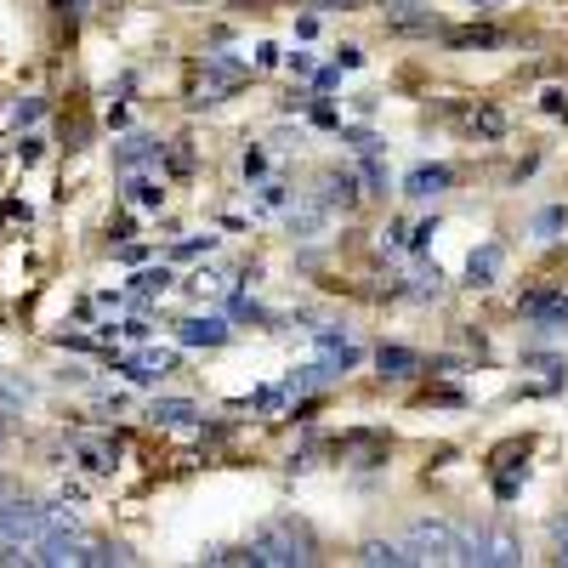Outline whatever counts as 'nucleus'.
Masks as SVG:
<instances>
[{"instance_id": "f257e3e1", "label": "nucleus", "mask_w": 568, "mask_h": 568, "mask_svg": "<svg viewBox=\"0 0 568 568\" xmlns=\"http://www.w3.org/2000/svg\"><path fill=\"white\" fill-rule=\"evenodd\" d=\"M216 562H251V568H296V562H313V540L296 529V524H273L251 540L245 557H216Z\"/></svg>"}, {"instance_id": "f03ea898", "label": "nucleus", "mask_w": 568, "mask_h": 568, "mask_svg": "<svg viewBox=\"0 0 568 568\" xmlns=\"http://www.w3.org/2000/svg\"><path fill=\"white\" fill-rule=\"evenodd\" d=\"M460 540V562H478V568H511V562H524V546H517L506 529H455Z\"/></svg>"}, {"instance_id": "7ed1b4c3", "label": "nucleus", "mask_w": 568, "mask_h": 568, "mask_svg": "<svg viewBox=\"0 0 568 568\" xmlns=\"http://www.w3.org/2000/svg\"><path fill=\"white\" fill-rule=\"evenodd\" d=\"M45 535V517H40V506L34 500H7L0 495V551H29L34 540Z\"/></svg>"}, {"instance_id": "20e7f679", "label": "nucleus", "mask_w": 568, "mask_h": 568, "mask_svg": "<svg viewBox=\"0 0 568 568\" xmlns=\"http://www.w3.org/2000/svg\"><path fill=\"white\" fill-rule=\"evenodd\" d=\"M404 546L415 551V562H460V540H455V529L449 524H409V535H404Z\"/></svg>"}, {"instance_id": "39448f33", "label": "nucleus", "mask_w": 568, "mask_h": 568, "mask_svg": "<svg viewBox=\"0 0 568 568\" xmlns=\"http://www.w3.org/2000/svg\"><path fill=\"white\" fill-rule=\"evenodd\" d=\"M358 562H369V568H409L415 551H409L404 540H369V546L358 551Z\"/></svg>"}, {"instance_id": "423d86ee", "label": "nucleus", "mask_w": 568, "mask_h": 568, "mask_svg": "<svg viewBox=\"0 0 568 568\" xmlns=\"http://www.w3.org/2000/svg\"><path fill=\"white\" fill-rule=\"evenodd\" d=\"M176 329L187 347H222L227 342V318H182Z\"/></svg>"}, {"instance_id": "0eeeda50", "label": "nucleus", "mask_w": 568, "mask_h": 568, "mask_svg": "<svg viewBox=\"0 0 568 568\" xmlns=\"http://www.w3.org/2000/svg\"><path fill=\"white\" fill-rule=\"evenodd\" d=\"M125 369H131V382H154V375L176 369V353H160V347H149V353H136V358H125Z\"/></svg>"}, {"instance_id": "6e6552de", "label": "nucleus", "mask_w": 568, "mask_h": 568, "mask_svg": "<svg viewBox=\"0 0 568 568\" xmlns=\"http://www.w3.org/2000/svg\"><path fill=\"white\" fill-rule=\"evenodd\" d=\"M449 182H455V176H449L444 165H420V171H409V182H404V187H409L415 200H426V194H438V187H449Z\"/></svg>"}, {"instance_id": "1a4fd4ad", "label": "nucleus", "mask_w": 568, "mask_h": 568, "mask_svg": "<svg viewBox=\"0 0 568 568\" xmlns=\"http://www.w3.org/2000/svg\"><path fill=\"white\" fill-rule=\"evenodd\" d=\"M375 369H382V375H415L420 358L409 347H382V353H375Z\"/></svg>"}, {"instance_id": "9d476101", "label": "nucleus", "mask_w": 568, "mask_h": 568, "mask_svg": "<svg viewBox=\"0 0 568 568\" xmlns=\"http://www.w3.org/2000/svg\"><path fill=\"white\" fill-rule=\"evenodd\" d=\"M154 420H165V426H187V420H200V409L187 404V398H160V404H154Z\"/></svg>"}, {"instance_id": "9b49d317", "label": "nucleus", "mask_w": 568, "mask_h": 568, "mask_svg": "<svg viewBox=\"0 0 568 568\" xmlns=\"http://www.w3.org/2000/svg\"><path fill=\"white\" fill-rule=\"evenodd\" d=\"M40 517H45V529H58V535H80V511H69V506H40Z\"/></svg>"}, {"instance_id": "f8f14e48", "label": "nucleus", "mask_w": 568, "mask_h": 568, "mask_svg": "<svg viewBox=\"0 0 568 568\" xmlns=\"http://www.w3.org/2000/svg\"><path fill=\"white\" fill-rule=\"evenodd\" d=\"M466 273H471V284H489V278L500 273V251H495V245H489V251H478V256L466 262Z\"/></svg>"}, {"instance_id": "ddd939ff", "label": "nucleus", "mask_w": 568, "mask_h": 568, "mask_svg": "<svg viewBox=\"0 0 568 568\" xmlns=\"http://www.w3.org/2000/svg\"><path fill=\"white\" fill-rule=\"evenodd\" d=\"M80 466H85V471H114V449H103V444H80Z\"/></svg>"}, {"instance_id": "4468645a", "label": "nucleus", "mask_w": 568, "mask_h": 568, "mask_svg": "<svg viewBox=\"0 0 568 568\" xmlns=\"http://www.w3.org/2000/svg\"><path fill=\"white\" fill-rule=\"evenodd\" d=\"M80 562L109 568V562H125V551H120V546H80Z\"/></svg>"}, {"instance_id": "2eb2a0df", "label": "nucleus", "mask_w": 568, "mask_h": 568, "mask_svg": "<svg viewBox=\"0 0 568 568\" xmlns=\"http://www.w3.org/2000/svg\"><path fill=\"white\" fill-rule=\"evenodd\" d=\"M165 284H171V273L160 267V273H136V278H131V291H136V296H160Z\"/></svg>"}, {"instance_id": "dca6fc26", "label": "nucleus", "mask_w": 568, "mask_h": 568, "mask_svg": "<svg viewBox=\"0 0 568 568\" xmlns=\"http://www.w3.org/2000/svg\"><path fill=\"white\" fill-rule=\"evenodd\" d=\"M131 200H136V205H160V200H165V187L149 182V176H136V182H131Z\"/></svg>"}, {"instance_id": "f3484780", "label": "nucleus", "mask_w": 568, "mask_h": 568, "mask_svg": "<svg viewBox=\"0 0 568 568\" xmlns=\"http://www.w3.org/2000/svg\"><path fill=\"white\" fill-rule=\"evenodd\" d=\"M324 187H329V200H342V205H353V200H358V187H353V176H329Z\"/></svg>"}, {"instance_id": "a211bd4d", "label": "nucleus", "mask_w": 568, "mask_h": 568, "mask_svg": "<svg viewBox=\"0 0 568 568\" xmlns=\"http://www.w3.org/2000/svg\"><path fill=\"white\" fill-rule=\"evenodd\" d=\"M267 171V154L262 149H245V176H262Z\"/></svg>"}, {"instance_id": "6ab92c4d", "label": "nucleus", "mask_w": 568, "mask_h": 568, "mask_svg": "<svg viewBox=\"0 0 568 568\" xmlns=\"http://www.w3.org/2000/svg\"><path fill=\"white\" fill-rule=\"evenodd\" d=\"M557 227H562V211H540L535 216V233H557Z\"/></svg>"}, {"instance_id": "aec40b11", "label": "nucleus", "mask_w": 568, "mask_h": 568, "mask_svg": "<svg viewBox=\"0 0 568 568\" xmlns=\"http://www.w3.org/2000/svg\"><path fill=\"white\" fill-rule=\"evenodd\" d=\"M211 245H216L211 233H205V240H182V245H176V256H200V251H211Z\"/></svg>"}, {"instance_id": "412c9836", "label": "nucleus", "mask_w": 568, "mask_h": 568, "mask_svg": "<svg viewBox=\"0 0 568 568\" xmlns=\"http://www.w3.org/2000/svg\"><path fill=\"white\" fill-rule=\"evenodd\" d=\"M557 551H562V562H568V524H557Z\"/></svg>"}, {"instance_id": "4be33fe9", "label": "nucleus", "mask_w": 568, "mask_h": 568, "mask_svg": "<svg viewBox=\"0 0 568 568\" xmlns=\"http://www.w3.org/2000/svg\"><path fill=\"white\" fill-rule=\"evenodd\" d=\"M0 495H7V484H0Z\"/></svg>"}]
</instances>
